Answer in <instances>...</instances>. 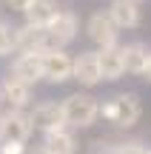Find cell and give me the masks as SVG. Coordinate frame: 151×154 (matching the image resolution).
Returning <instances> with one entry per match:
<instances>
[{"label": "cell", "instance_id": "cell-1", "mask_svg": "<svg viewBox=\"0 0 151 154\" xmlns=\"http://www.w3.org/2000/svg\"><path fill=\"white\" fill-rule=\"evenodd\" d=\"M100 117L114 128H134L143 117V100L137 91H117L100 103Z\"/></svg>", "mask_w": 151, "mask_h": 154}, {"label": "cell", "instance_id": "cell-2", "mask_svg": "<svg viewBox=\"0 0 151 154\" xmlns=\"http://www.w3.org/2000/svg\"><path fill=\"white\" fill-rule=\"evenodd\" d=\"M63 120L71 131L80 128H91L100 120V97H94L91 91H71L68 97L60 100Z\"/></svg>", "mask_w": 151, "mask_h": 154}, {"label": "cell", "instance_id": "cell-3", "mask_svg": "<svg viewBox=\"0 0 151 154\" xmlns=\"http://www.w3.org/2000/svg\"><path fill=\"white\" fill-rule=\"evenodd\" d=\"M86 37L94 49H108V46H117L120 43V29L114 26V20L108 17L106 9H97L86 17Z\"/></svg>", "mask_w": 151, "mask_h": 154}, {"label": "cell", "instance_id": "cell-4", "mask_svg": "<svg viewBox=\"0 0 151 154\" xmlns=\"http://www.w3.org/2000/svg\"><path fill=\"white\" fill-rule=\"evenodd\" d=\"M46 34H49V46L51 49H66L74 40L80 37V17L74 9H60L57 17L46 26Z\"/></svg>", "mask_w": 151, "mask_h": 154}, {"label": "cell", "instance_id": "cell-5", "mask_svg": "<svg viewBox=\"0 0 151 154\" xmlns=\"http://www.w3.org/2000/svg\"><path fill=\"white\" fill-rule=\"evenodd\" d=\"M43 60V80L51 86H63L71 80V69H74V54H68L66 49H46L40 54Z\"/></svg>", "mask_w": 151, "mask_h": 154}, {"label": "cell", "instance_id": "cell-6", "mask_svg": "<svg viewBox=\"0 0 151 154\" xmlns=\"http://www.w3.org/2000/svg\"><path fill=\"white\" fill-rule=\"evenodd\" d=\"M32 131L34 128L29 123V111L9 109L0 114V143H29Z\"/></svg>", "mask_w": 151, "mask_h": 154}, {"label": "cell", "instance_id": "cell-7", "mask_svg": "<svg viewBox=\"0 0 151 154\" xmlns=\"http://www.w3.org/2000/svg\"><path fill=\"white\" fill-rule=\"evenodd\" d=\"M29 123L32 128L49 134V131H57V128L66 126L63 120V109H60V100H40L29 109Z\"/></svg>", "mask_w": 151, "mask_h": 154}, {"label": "cell", "instance_id": "cell-8", "mask_svg": "<svg viewBox=\"0 0 151 154\" xmlns=\"http://www.w3.org/2000/svg\"><path fill=\"white\" fill-rule=\"evenodd\" d=\"M71 80L80 83V88H94L103 83L100 77V60H97V49H83L74 54V69Z\"/></svg>", "mask_w": 151, "mask_h": 154}, {"label": "cell", "instance_id": "cell-9", "mask_svg": "<svg viewBox=\"0 0 151 154\" xmlns=\"http://www.w3.org/2000/svg\"><path fill=\"white\" fill-rule=\"evenodd\" d=\"M106 11L120 32L140 29V23H143V3L140 0H111Z\"/></svg>", "mask_w": 151, "mask_h": 154}, {"label": "cell", "instance_id": "cell-10", "mask_svg": "<svg viewBox=\"0 0 151 154\" xmlns=\"http://www.w3.org/2000/svg\"><path fill=\"white\" fill-rule=\"evenodd\" d=\"M0 94H3V103H9V109H23L26 111L29 106L34 103V86H29V83H23L20 77L14 74H6L3 83H0Z\"/></svg>", "mask_w": 151, "mask_h": 154}, {"label": "cell", "instance_id": "cell-11", "mask_svg": "<svg viewBox=\"0 0 151 154\" xmlns=\"http://www.w3.org/2000/svg\"><path fill=\"white\" fill-rule=\"evenodd\" d=\"M40 54L43 51H17L9 72L14 77H20L23 83H29V86H37L43 80V60H40Z\"/></svg>", "mask_w": 151, "mask_h": 154}, {"label": "cell", "instance_id": "cell-12", "mask_svg": "<svg viewBox=\"0 0 151 154\" xmlns=\"http://www.w3.org/2000/svg\"><path fill=\"white\" fill-rule=\"evenodd\" d=\"M97 60H100V77L103 83H117L120 77H125V63H123V49L108 46V49H97Z\"/></svg>", "mask_w": 151, "mask_h": 154}, {"label": "cell", "instance_id": "cell-13", "mask_svg": "<svg viewBox=\"0 0 151 154\" xmlns=\"http://www.w3.org/2000/svg\"><path fill=\"white\" fill-rule=\"evenodd\" d=\"M120 49H123L125 74L143 77V72H146V63H148V54H151V46L143 43V40H131V43H120Z\"/></svg>", "mask_w": 151, "mask_h": 154}, {"label": "cell", "instance_id": "cell-14", "mask_svg": "<svg viewBox=\"0 0 151 154\" xmlns=\"http://www.w3.org/2000/svg\"><path fill=\"white\" fill-rule=\"evenodd\" d=\"M46 154H80V143L74 137V131L68 126L57 128V131L43 134V146H40Z\"/></svg>", "mask_w": 151, "mask_h": 154}, {"label": "cell", "instance_id": "cell-15", "mask_svg": "<svg viewBox=\"0 0 151 154\" xmlns=\"http://www.w3.org/2000/svg\"><path fill=\"white\" fill-rule=\"evenodd\" d=\"M60 0H32V3L23 9V17H26L29 26L34 29H46L51 20L57 17V11H60Z\"/></svg>", "mask_w": 151, "mask_h": 154}, {"label": "cell", "instance_id": "cell-16", "mask_svg": "<svg viewBox=\"0 0 151 154\" xmlns=\"http://www.w3.org/2000/svg\"><path fill=\"white\" fill-rule=\"evenodd\" d=\"M46 49H51L46 29H34L29 23L14 29V51H46Z\"/></svg>", "mask_w": 151, "mask_h": 154}, {"label": "cell", "instance_id": "cell-17", "mask_svg": "<svg viewBox=\"0 0 151 154\" xmlns=\"http://www.w3.org/2000/svg\"><path fill=\"white\" fill-rule=\"evenodd\" d=\"M148 146L140 143V140H120V143H111V154H146Z\"/></svg>", "mask_w": 151, "mask_h": 154}, {"label": "cell", "instance_id": "cell-18", "mask_svg": "<svg viewBox=\"0 0 151 154\" xmlns=\"http://www.w3.org/2000/svg\"><path fill=\"white\" fill-rule=\"evenodd\" d=\"M14 51V29L0 20V57H9Z\"/></svg>", "mask_w": 151, "mask_h": 154}, {"label": "cell", "instance_id": "cell-19", "mask_svg": "<svg viewBox=\"0 0 151 154\" xmlns=\"http://www.w3.org/2000/svg\"><path fill=\"white\" fill-rule=\"evenodd\" d=\"M0 154H26V143H0Z\"/></svg>", "mask_w": 151, "mask_h": 154}, {"label": "cell", "instance_id": "cell-20", "mask_svg": "<svg viewBox=\"0 0 151 154\" xmlns=\"http://www.w3.org/2000/svg\"><path fill=\"white\" fill-rule=\"evenodd\" d=\"M6 3H9L11 9H17V11H23V9H26L29 3H32V0H6Z\"/></svg>", "mask_w": 151, "mask_h": 154}, {"label": "cell", "instance_id": "cell-21", "mask_svg": "<svg viewBox=\"0 0 151 154\" xmlns=\"http://www.w3.org/2000/svg\"><path fill=\"white\" fill-rule=\"evenodd\" d=\"M143 80L151 83V54H148V63H146V72H143Z\"/></svg>", "mask_w": 151, "mask_h": 154}, {"label": "cell", "instance_id": "cell-22", "mask_svg": "<svg viewBox=\"0 0 151 154\" xmlns=\"http://www.w3.org/2000/svg\"><path fill=\"white\" fill-rule=\"evenodd\" d=\"M32 154H46V151H43V149H34V151H32Z\"/></svg>", "mask_w": 151, "mask_h": 154}, {"label": "cell", "instance_id": "cell-23", "mask_svg": "<svg viewBox=\"0 0 151 154\" xmlns=\"http://www.w3.org/2000/svg\"><path fill=\"white\" fill-rule=\"evenodd\" d=\"M0 106H3V94H0Z\"/></svg>", "mask_w": 151, "mask_h": 154}, {"label": "cell", "instance_id": "cell-24", "mask_svg": "<svg viewBox=\"0 0 151 154\" xmlns=\"http://www.w3.org/2000/svg\"><path fill=\"white\" fill-rule=\"evenodd\" d=\"M146 154H151V149H148V151H146Z\"/></svg>", "mask_w": 151, "mask_h": 154}, {"label": "cell", "instance_id": "cell-25", "mask_svg": "<svg viewBox=\"0 0 151 154\" xmlns=\"http://www.w3.org/2000/svg\"><path fill=\"white\" fill-rule=\"evenodd\" d=\"M140 3H143V0H140Z\"/></svg>", "mask_w": 151, "mask_h": 154}]
</instances>
